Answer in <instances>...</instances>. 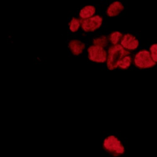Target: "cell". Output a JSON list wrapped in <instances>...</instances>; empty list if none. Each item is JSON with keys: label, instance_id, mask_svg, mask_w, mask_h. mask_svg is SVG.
Listing matches in <instances>:
<instances>
[{"label": "cell", "instance_id": "obj_1", "mask_svg": "<svg viewBox=\"0 0 157 157\" xmlns=\"http://www.w3.org/2000/svg\"><path fill=\"white\" fill-rule=\"evenodd\" d=\"M130 52L124 49L120 44L111 47L108 50V55L107 59V66L109 70L112 71L118 68L119 63L124 57L129 56Z\"/></svg>", "mask_w": 157, "mask_h": 157}, {"label": "cell", "instance_id": "obj_2", "mask_svg": "<svg viewBox=\"0 0 157 157\" xmlns=\"http://www.w3.org/2000/svg\"><path fill=\"white\" fill-rule=\"evenodd\" d=\"M103 147L105 150L115 155H119L124 153V148L121 142L113 136L106 138Z\"/></svg>", "mask_w": 157, "mask_h": 157}, {"label": "cell", "instance_id": "obj_3", "mask_svg": "<svg viewBox=\"0 0 157 157\" xmlns=\"http://www.w3.org/2000/svg\"><path fill=\"white\" fill-rule=\"evenodd\" d=\"M135 63L137 67L141 69H147L152 68L156 64L149 52L143 50L139 52L135 55Z\"/></svg>", "mask_w": 157, "mask_h": 157}, {"label": "cell", "instance_id": "obj_4", "mask_svg": "<svg viewBox=\"0 0 157 157\" xmlns=\"http://www.w3.org/2000/svg\"><path fill=\"white\" fill-rule=\"evenodd\" d=\"M103 18L99 15L94 16L87 19L81 20V26L85 32H93L100 27Z\"/></svg>", "mask_w": 157, "mask_h": 157}, {"label": "cell", "instance_id": "obj_5", "mask_svg": "<svg viewBox=\"0 0 157 157\" xmlns=\"http://www.w3.org/2000/svg\"><path fill=\"white\" fill-rule=\"evenodd\" d=\"M88 52V58L92 61L97 63H104L108 59L107 52L103 47L94 45L89 47Z\"/></svg>", "mask_w": 157, "mask_h": 157}, {"label": "cell", "instance_id": "obj_6", "mask_svg": "<svg viewBox=\"0 0 157 157\" xmlns=\"http://www.w3.org/2000/svg\"><path fill=\"white\" fill-rule=\"evenodd\" d=\"M121 45L124 48L130 50L136 49L139 46V41L135 37L130 34L124 35L121 40Z\"/></svg>", "mask_w": 157, "mask_h": 157}, {"label": "cell", "instance_id": "obj_7", "mask_svg": "<svg viewBox=\"0 0 157 157\" xmlns=\"http://www.w3.org/2000/svg\"><path fill=\"white\" fill-rule=\"evenodd\" d=\"M124 6L119 1L113 2L108 8L107 13L108 16L114 17L119 15L124 10Z\"/></svg>", "mask_w": 157, "mask_h": 157}, {"label": "cell", "instance_id": "obj_8", "mask_svg": "<svg viewBox=\"0 0 157 157\" xmlns=\"http://www.w3.org/2000/svg\"><path fill=\"white\" fill-rule=\"evenodd\" d=\"M69 47L73 54L77 56L83 52L85 48V45L80 40H73L69 42Z\"/></svg>", "mask_w": 157, "mask_h": 157}, {"label": "cell", "instance_id": "obj_9", "mask_svg": "<svg viewBox=\"0 0 157 157\" xmlns=\"http://www.w3.org/2000/svg\"><path fill=\"white\" fill-rule=\"evenodd\" d=\"M96 9L93 6L88 5L84 6L79 12V17L81 20L87 19L94 16Z\"/></svg>", "mask_w": 157, "mask_h": 157}, {"label": "cell", "instance_id": "obj_10", "mask_svg": "<svg viewBox=\"0 0 157 157\" xmlns=\"http://www.w3.org/2000/svg\"><path fill=\"white\" fill-rule=\"evenodd\" d=\"M81 25V20L77 17H73L69 24V29L71 32H77Z\"/></svg>", "mask_w": 157, "mask_h": 157}, {"label": "cell", "instance_id": "obj_11", "mask_svg": "<svg viewBox=\"0 0 157 157\" xmlns=\"http://www.w3.org/2000/svg\"><path fill=\"white\" fill-rule=\"evenodd\" d=\"M132 62V59L129 56L124 57L118 64V67L122 69H126L129 68Z\"/></svg>", "mask_w": 157, "mask_h": 157}, {"label": "cell", "instance_id": "obj_12", "mask_svg": "<svg viewBox=\"0 0 157 157\" xmlns=\"http://www.w3.org/2000/svg\"><path fill=\"white\" fill-rule=\"evenodd\" d=\"M123 35L120 32H114L112 33L109 36V39L114 45H117L120 40L122 38Z\"/></svg>", "mask_w": 157, "mask_h": 157}, {"label": "cell", "instance_id": "obj_13", "mask_svg": "<svg viewBox=\"0 0 157 157\" xmlns=\"http://www.w3.org/2000/svg\"><path fill=\"white\" fill-rule=\"evenodd\" d=\"M93 43H94V45L100 46V47L104 48L108 43V39L106 36H103L97 38L94 40Z\"/></svg>", "mask_w": 157, "mask_h": 157}, {"label": "cell", "instance_id": "obj_14", "mask_svg": "<svg viewBox=\"0 0 157 157\" xmlns=\"http://www.w3.org/2000/svg\"><path fill=\"white\" fill-rule=\"evenodd\" d=\"M151 56L155 62H157V44L152 45L150 48Z\"/></svg>", "mask_w": 157, "mask_h": 157}]
</instances>
